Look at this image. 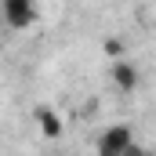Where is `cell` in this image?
<instances>
[{
    "instance_id": "1",
    "label": "cell",
    "mask_w": 156,
    "mask_h": 156,
    "mask_svg": "<svg viewBox=\"0 0 156 156\" xmlns=\"http://www.w3.org/2000/svg\"><path fill=\"white\" fill-rule=\"evenodd\" d=\"M131 145H134V127L131 123H109L94 138V153L98 156H127Z\"/></svg>"
},
{
    "instance_id": "2",
    "label": "cell",
    "mask_w": 156,
    "mask_h": 156,
    "mask_svg": "<svg viewBox=\"0 0 156 156\" xmlns=\"http://www.w3.org/2000/svg\"><path fill=\"white\" fill-rule=\"evenodd\" d=\"M0 18H4L7 29H29L40 18V11H37V4H29V0H4L0 4Z\"/></svg>"
},
{
    "instance_id": "3",
    "label": "cell",
    "mask_w": 156,
    "mask_h": 156,
    "mask_svg": "<svg viewBox=\"0 0 156 156\" xmlns=\"http://www.w3.org/2000/svg\"><path fill=\"white\" fill-rule=\"evenodd\" d=\"M109 80H113V87H116L120 94H131V91H138L142 73H138V66H134L131 58H116L113 69H109Z\"/></svg>"
},
{
    "instance_id": "4",
    "label": "cell",
    "mask_w": 156,
    "mask_h": 156,
    "mask_svg": "<svg viewBox=\"0 0 156 156\" xmlns=\"http://www.w3.org/2000/svg\"><path fill=\"white\" fill-rule=\"evenodd\" d=\"M33 116H37V127H40V134H44V138H58V134H62V116H58L55 109L40 105Z\"/></svg>"
},
{
    "instance_id": "5",
    "label": "cell",
    "mask_w": 156,
    "mask_h": 156,
    "mask_svg": "<svg viewBox=\"0 0 156 156\" xmlns=\"http://www.w3.org/2000/svg\"><path fill=\"white\" fill-rule=\"evenodd\" d=\"M127 156H149V153H145V149H142V145L134 142V145H131V153H127Z\"/></svg>"
},
{
    "instance_id": "6",
    "label": "cell",
    "mask_w": 156,
    "mask_h": 156,
    "mask_svg": "<svg viewBox=\"0 0 156 156\" xmlns=\"http://www.w3.org/2000/svg\"><path fill=\"white\" fill-rule=\"evenodd\" d=\"M0 26H4V18H0Z\"/></svg>"
}]
</instances>
